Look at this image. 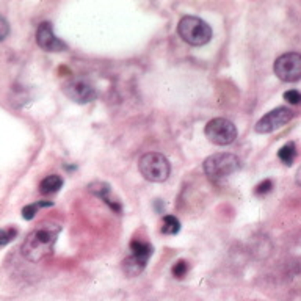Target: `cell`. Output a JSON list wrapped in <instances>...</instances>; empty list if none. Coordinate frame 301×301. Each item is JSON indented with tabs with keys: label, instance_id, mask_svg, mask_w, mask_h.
<instances>
[{
	"label": "cell",
	"instance_id": "obj_1",
	"mask_svg": "<svg viewBox=\"0 0 301 301\" xmlns=\"http://www.w3.org/2000/svg\"><path fill=\"white\" fill-rule=\"evenodd\" d=\"M62 232L58 223H42L33 229L22 243V256L30 262H40L52 254L54 246Z\"/></svg>",
	"mask_w": 301,
	"mask_h": 301
},
{
	"label": "cell",
	"instance_id": "obj_2",
	"mask_svg": "<svg viewBox=\"0 0 301 301\" xmlns=\"http://www.w3.org/2000/svg\"><path fill=\"white\" fill-rule=\"evenodd\" d=\"M240 170V160L234 154L218 152L204 160V172L212 182H222Z\"/></svg>",
	"mask_w": 301,
	"mask_h": 301
},
{
	"label": "cell",
	"instance_id": "obj_3",
	"mask_svg": "<svg viewBox=\"0 0 301 301\" xmlns=\"http://www.w3.org/2000/svg\"><path fill=\"white\" fill-rule=\"evenodd\" d=\"M178 32L179 36L190 46H204L212 38L210 26L206 20L194 16L182 18L178 26Z\"/></svg>",
	"mask_w": 301,
	"mask_h": 301
},
{
	"label": "cell",
	"instance_id": "obj_4",
	"mask_svg": "<svg viewBox=\"0 0 301 301\" xmlns=\"http://www.w3.org/2000/svg\"><path fill=\"white\" fill-rule=\"evenodd\" d=\"M138 170L146 180L150 182H164L170 176V162L164 154L148 152L138 162Z\"/></svg>",
	"mask_w": 301,
	"mask_h": 301
},
{
	"label": "cell",
	"instance_id": "obj_5",
	"mask_svg": "<svg viewBox=\"0 0 301 301\" xmlns=\"http://www.w3.org/2000/svg\"><path fill=\"white\" fill-rule=\"evenodd\" d=\"M204 134L210 143L216 146H228L236 142L237 127L226 118H215L207 122Z\"/></svg>",
	"mask_w": 301,
	"mask_h": 301
},
{
	"label": "cell",
	"instance_id": "obj_6",
	"mask_svg": "<svg viewBox=\"0 0 301 301\" xmlns=\"http://www.w3.org/2000/svg\"><path fill=\"white\" fill-rule=\"evenodd\" d=\"M273 71L282 82H298L301 78V55L288 52L276 58Z\"/></svg>",
	"mask_w": 301,
	"mask_h": 301
},
{
	"label": "cell",
	"instance_id": "obj_7",
	"mask_svg": "<svg viewBox=\"0 0 301 301\" xmlns=\"http://www.w3.org/2000/svg\"><path fill=\"white\" fill-rule=\"evenodd\" d=\"M63 92L77 104H88L96 99V88L84 77H76L68 80L63 85Z\"/></svg>",
	"mask_w": 301,
	"mask_h": 301
},
{
	"label": "cell",
	"instance_id": "obj_8",
	"mask_svg": "<svg viewBox=\"0 0 301 301\" xmlns=\"http://www.w3.org/2000/svg\"><path fill=\"white\" fill-rule=\"evenodd\" d=\"M295 112H292L290 108L287 107H278L272 112H268L265 116H262L258 124H256V132L258 134H270L276 129H280L284 124H287L294 118Z\"/></svg>",
	"mask_w": 301,
	"mask_h": 301
},
{
	"label": "cell",
	"instance_id": "obj_9",
	"mask_svg": "<svg viewBox=\"0 0 301 301\" xmlns=\"http://www.w3.org/2000/svg\"><path fill=\"white\" fill-rule=\"evenodd\" d=\"M36 44L46 52H62L66 50L68 46L55 36L50 22H41L36 28Z\"/></svg>",
	"mask_w": 301,
	"mask_h": 301
},
{
	"label": "cell",
	"instance_id": "obj_10",
	"mask_svg": "<svg viewBox=\"0 0 301 301\" xmlns=\"http://www.w3.org/2000/svg\"><path fill=\"white\" fill-rule=\"evenodd\" d=\"M90 192L91 193H94L98 198H100L106 204H108L110 206V209H113L114 212H118V214H121V204L116 201V200H113L112 196H110V187L107 184H104V182H92L91 185H90Z\"/></svg>",
	"mask_w": 301,
	"mask_h": 301
},
{
	"label": "cell",
	"instance_id": "obj_11",
	"mask_svg": "<svg viewBox=\"0 0 301 301\" xmlns=\"http://www.w3.org/2000/svg\"><path fill=\"white\" fill-rule=\"evenodd\" d=\"M146 264H148L146 258H140V256H135V254H130L129 258L124 259L122 270L127 276H138L144 270Z\"/></svg>",
	"mask_w": 301,
	"mask_h": 301
},
{
	"label": "cell",
	"instance_id": "obj_12",
	"mask_svg": "<svg viewBox=\"0 0 301 301\" xmlns=\"http://www.w3.org/2000/svg\"><path fill=\"white\" fill-rule=\"evenodd\" d=\"M63 185V179L58 176V174H50L48 178H44L40 184V192L42 194H50V193H55L62 188Z\"/></svg>",
	"mask_w": 301,
	"mask_h": 301
},
{
	"label": "cell",
	"instance_id": "obj_13",
	"mask_svg": "<svg viewBox=\"0 0 301 301\" xmlns=\"http://www.w3.org/2000/svg\"><path fill=\"white\" fill-rule=\"evenodd\" d=\"M278 157H280V160L282 162L284 165H292L294 160L296 157V146L295 143H287L284 144L280 150H278Z\"/></svg>",
	"mask_w": 301,
	"mask_h": 301
},
{
	"label": "cell",
	"instance_id": "obj_14",
	"mask_svg": "<svg viewBox=\"0 0 301 301\" xmlns=\"http://www.w3.org/2000/svg\"><path fill=\"white\" fill-rule=\"evenodd\" d=\"M130 251H132V254H135V256L149 259L150 254H152V246H150L149 243H144L140 240H132L130 242Z\"/></svg>",
	"mask_w": 301,
	"mask_h": 301
},
{
	"label": "cell",
	"instance_id": "obj_15",
	"mask_svg": "<svg viewBox=\"0 0 301 301\" xmlns=\"http://www.w3.org/2000/svg\"><path fill=\"white\" fill-rule=\"evenodd\" d=\"M180 230V223L176 216L172 215H166L164 216V226H162V232L166 236H176Z\"/></svg>",
	"mask_w": 301,
	"mask_h": 301
},
{
	"label": "cell",
	"instance_id": "obj_16",
	"mask_svg": "<svg viewBox=\"0 0 301 301\" xmlns=\"http://www.w3.org/2000/svg\"><path fill=\"white\" fill-rule=\"evenodd\" d=\"M50 206H54L50 201H38V202L28 204V206L24 207V209H22V218H24V220H32L34 215H36V212L41 209V207H50Z\"/></svg>",
	"mask_w": 301,
	"mask_h": 301
},
{
	"label": "cell",
	"instance_id": "obj_17",
	"mask_svg": "<svg viewBox=\"0 0 301 301\" xmlns=\"http://www.w3.org/2000/svg\"><path fill=\"white\" fill-rule=\"evenodd\" d=\"M18 236V230L10 228V229H0V248L8 245V243Z\"/></svg>",
	"mask_w": 301,
	"mask_h": 301
},
{
	"label": "cell",
	"instance_id": "obj_18",
	"mask_svg": "<svg viewBox=\"0 0 301 301\" xmlns=\"http://www.w3.org/2000/svg\"><path fill=\"white\" fill-rule=\"evenodd\" d=\"M171 272H172V276L178 278V280H180V278H184L185 274H187L188 265H187V262H185V260H179V262H176L174 265H172Z\"/></svg>",
	"mask_w": 301,
	"mask_h": 301
},
{
	"label": "cell",
	"instance_id": "obj_19",
	"mask_svg": "<svg viewBox=\"0 0 301 301\" xmlns=\"http://www.w3.org/2000/svg\"><path fill=\"white\" fill-rule=\"evenodd\" d=\"M284 99L290 104V106H301V92L296 90H288L284 92Z\"/></svg>",
	"mask_w": 301,
	"mask_h": 301
},
{
	"label": "cell",
	"instance_id": "obj_20",
	"mask_svg": "<svg viewBox=\"0 0 301 301\" xmlns=\"http://www.w3.org/2000/svg\"><path fill=\"white\" fill-rule=\"evenodd\" d=\"M272 188H273V182L270 180V179H265L264 182H260L258 187H256V190H254V193L256 194H267L268 192H272Z\"/></svg>",
	"mask_w": 301,
	"mask_h": 301
},
{
	"label": "cell",
	"instance_id": "obj_21",
	"mask_svg": "<svg viewBox=\"0 0 301 301\" xmlns=\"http://www.w3.org/2000/svg\"><path fill=\"white\" fill-rule=\"evenodd\" d=\"M8 33H10V26H8V22L0 16V42H2L6 36H8Z\"/></svg>",
	"mask_w": 301,
	"mask_h": 301
},
{
	"label": "cell",
	"instance_id": "obj_22",
	"mask_svg": "<svg viewBox=\"0 0 301 301\" xmlns=\"http://www.w3.org/2000/svg\"><path fill=\"white\" fill-rule=\"evenodd\" d=\"M296 184L300 185V187H301V168L298 170V172H296Z\"/></svg>",
	"mask_w": 301,
	"mask_h": 301
}]
</instances>
